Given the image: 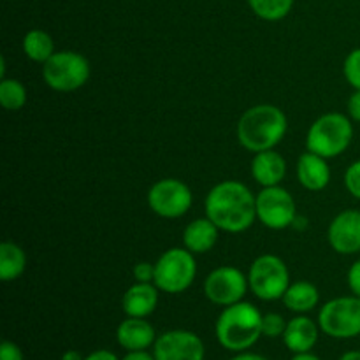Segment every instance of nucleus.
Listing matches in <instances>:
<instances>
[{"label": "nucleus", "instance_id": "26", "mask_svg": "<svg viewBox=\"0 0 360 360\" xmlns=\"http://www.w3.org/2000/svg\"><path fill=\"white\" fill-rule=\"evenodd\" d=\"M343 72L348 83H350L355 90H360V48L354 49V51L347 56L343 65Z\"/></svg>", "mask_w": 360, "mask_h": 360}, {"label": "nucleus", "instance_id": "15", "mask_svg": "<svg viewBox=\"0 0 360 360\" xmlns=\"http://www.w3.org/2000/svg\"><path fill=\"white\" fill-rule=\"evenodd\" d=\"M327 158L306 151L301 155L297 162V178L306 190L320 192L326 188L330 181V169L327 165Z\"/></svg>", "mask_w": 360, "mask_h": 360}, {"label": "nucleus", "instance_id": "12", "mask_svg": "<svg viewBox=\"0 0 360 360\" xmlns=\"http://www.w3.org/2000/svg\"><path fill=\"white\" fill-rule=\"evenodd\" d=\"M155 360H204L202 340L190 330H169L155 341Z\"/></svg>", "mask_w": 360, "mask_h": 360}, {"label": "nucleus", "instance_id": "32", "mask_svg": "<svg viewBox=\"0 0 360 360\" xmlns=\"http://www.w3.org/2000/svg\"><path fill=\"white\" fill-rule=\"evenodd\" d=\"M84 360H120L111 350H95L88 354Z\"/></svg>", "mask_w": 360, "mask_h": 360}, {"label": "nucleus", "instance_id": "36", "mask_svg": "<svg viewBox=\"0 0 360 360\" xmlns=\"http://www.w3.org/2000/svg\"><path fill=\"white\" fill-rule=\"evenodd\" d=\"M290 360H320V359L316 357V355H313V354H309V352H306V354H295Z\"/></svg>", "mask_w": 360, "mask_h": 360}, {"label": "nucleus", "instance_id": "9", "mask_svg": "<svg viewBox=\"0 0 360 360\" xmlns=\"http://www.w3.org/2000/svg\"><path fill=\"white\" fill-rule=\"evenodd\" d=\"M297 211L295 200L281 186H266L257 195V218L273 231L292 227Z\"/></svg>", "mask_w": 360, "mask_h": 360}, {"label": "nucleus", "instance_id": "16", "mask_svg": "<svg viewBox=\"0 0 360 360\" xmlns=\"http://www.w3.org/2000/svg\"><path fill=\"white\" fill-rule=\"evenodd\" d=\"M158 304V287L155 283H139L129 288L123 295V311L129 316L146 319L155 311Z\"/></svg>", "mask_w": 360, "mask_h": 360}, {"label": "nucleus", "instance_id": "22", "mask_svg": "<svg viewBox=\"0 0 360 360\" xmlns=\"http://www.w3.org/2000/svg\"><path fill=\"white\" fill-rule=\"evenodd\" d=\"M23 51L30 60L46 63L55 55V42L44 30H30L23 37Z\"/></svg>", "mask_w": 360, "mask_h": 360}, {"label": "nucleus", "instance_id": "35", "mask_svg": "<svg viewBox=\"0 0 360 360\" xmlns=\"http://www.w3.org/2000/svg\"><path fill=\"white\" fill-rule=\"evenodd\" d=\"M60 360H84V357L79 354V352L69 350V352H65V354L62 355V359H60Z\"/></svg>", "mask_w": 360, "mask_h": 360}, {"label": "nucleus", "instance_id": "25", "mask_svg": "<svg viewBox=\"0 0 360 360\" xmlns=\"http://www.w3.org/2000/svg\"><path fill=\"white\" fill-rule=\"evenodd\" d=\"M287 323L285 319L278 313H267L262 316V336L267 338H280L285 334L287 329Z\"/></svg>", "mask_w": 360, "mask_h": 360}, {"label": "nucleus", "instance_id": "10", "mask_svg": "<svg viewBox=\"0 0 360 360\" xmlns=\"http://www.w3.org/2000/svg\"><path fill=\"white\" fill-rule=\"evenodd\" d=\"M192 192L183 181L174 178L160 179L148 192L151 211L162 218H179L192 207Z\"/></svg>", "mask_w": 360, "mask_h": 360}, {"label": "nucleus", "instance_id": "5", "mask_svg": "<svg viewBox=\"0 0 360 360\" xmlns=\"http://www.w3.org/2000/svg\"><path fill=\"white\" fill-rule=\"evenodd\" d=\"M197 264L190 250L171 248L162 253L155 264V280L158 290L167 294H181L193 283Z\"/></svg>", "mask_w": 360, "mask_h": 360}, {"label": "nucleus", "instance_id": "3", "mask_svg": "<svg viewBox=\"0 0 360 360\" xmlns=\"http://www.w3.org/2000/svg\"><path fill=\"white\" fill-rule=\"evenodd\" d=\"M262 313L250 302L225 306L217 320V340L225 350L245 352L262 336Z\"/></svg>", "mask_w": 360, "mask_h": 360}, {"label": "nucleus", "instance_id": "18", "mask_svg": "<svg viewBox=\"0 0 360 360\" xmlns=\"http://www.w3.org/2000/svg\"><path fill=\"white\" fill-rule=\"evenodd\" d=\"M252 174L257 183L266 186H278L287 174V162L273 150L260 151L252 162Z\"/></svg>", "mask_w": 360, "mask_h": 360}, {"label": "nucleus", "instance_id": "23", "mask_svg": "<svg viewBox=\"0 0 360 360\" xmlns=\"http://www.w3.org/2000/svg\"><path fill=\"white\" fill-rule=\"evenodd\" d=\"M250 7L266 21H280L292 11L294 0H248Z\"/></svg>", "mask_w": 360, "mask_h": 360}, {"label": "nucleus", "instance_id": "21", "mask_svg": "<svg viewBox=\"0 0 360 360\" xmlns=\"http://www.w3.org/2000/svg\"><path fill=\"white\" fill-rule=\"evenodd\" d=\"M25 267H27V255L23 250L14 243H2L0 245V280H18L25 273Z\"/></svg>", "mask_w": 360, "mask_h": 360}, {"label": "nucleus", "instance_id": "19", "mask_svg": "<svg viewBox=\"0 0 360 360\" xmlns=\"http://www.w3.org/2000/svg\"><path fill=\"white\" fill-rule=\"evenodd\" d=\"M218 231L220 229L210 220V218H197L190 221L183 234V243L185 248L192 253H207L214 246L218 239Z\"/></svg>", "mask_w": 360, "mask_h": 360}, {"label": "nucleus", "instance_id": "27", "mask_svg": "<svg viewBox=\"0 0 360 360\" xmlns=\"http://www.w3.org/2000/svg\"><path fill=\"white\" fill-rule=\"evenodd\" d=\"M345 185H347V190L355 199H360V160L354 162L347 169V172H345Z\"/></svg>", "mask_w": 360, "mask_h": 360}, {"label": "nucleus", "instance_id": "11", "mask_svg": "<svg viewBox=\"0 0 360 360\" xmlns=\"http://www.w3.org/2000/svg\"><path fill=\"white\" fill-rule=\"evenodd\" d=\"M248 287V276H245L238 267L225 266L207 274L204 281V294L213 304L232 306L243 301Z\"/></svg>", "mask_w": 360, "mask_h": 360}, {"label": "nucleus", "instance_id": "4", "mask_svg": "<svg viewBox=\"0 0 360 360\" xmlns=\"http://www.w3.org/2000/svg\"><path fill=\"white\" fill-rule=\"evenodd\" d=\"M354 137V127L348 116L341 112H327L309 127L306 146L308 151L323 158H333L347 151Z\"/></svg>", "mask_w": 360, "mask_h": 360}, {"label": "nucleus", "instance_id": "31", "mask_svg": "<svg viewBox=\"0 0 360 360\" xmlns=\"http://www.w3.org/2000/svg\"><path fill=\"white\" fill-rule=\"evenodd\" d=\"M348 115L352 120L360 123V90H355V94L348 101Z\"/></svg>", "mask_w": 360, "mask_h": 360}, {"label": "nucleus", "instance_id": "37", "mask_svg": "<svg viewBox=\"0 0 360 360\" xmlns=\"http://www.w3.org/2000/svg\"><path fill=\"white\" fill-rule=\"evenodd\" d=\"M306 225H308L306 218L295 217V220H294V224H292V227H295V229H299V231H302V229H306Z\"/></svg>", "mask_w": 360, "mask_h": 360}, {"label": "nucleus", "instance_id": "20", "mask_svg": "<svg viewBox=\"0 0 360 360\" xmlns=\"http://www.w3.org/2000/svg\"><path fill=\"white\" fill-rule=\"evenodd\" d=\"M319 288L309 281H297L290 285L283 295V304L294 313H308L319 304Z\"/></svg>", "mask_w": 360, "mask_h": 360}, {"label": "nucleus", "instance_id": "2", "mask_svg": "<svg viewBox=\"0 0 360 360\" xmlns=\"http://www.w3.org/2000/svg\"><path fill=\"white\" fill-rule=\"evenodd\" d=\"M287 116L280 108L260 104L250 108L238 123V139L248 151L273 150L287 134Z\"/></svg>", "mask_w": 360, "mask_h": 360}, {"label": "nucleus", "instance_id": "17", "mask_svg": "<svg viewBox=\"0 0 360 360\" xmlns=\"http://www.w3.org/2000/svg\"><path fill=\"white\" fill-rule=\"evenodd\" d=\"M285 347L292 354H306L311 352L319 341V327L308 316H295L287 323V329L283 334Z\"/></svg>", "mask_w": 360, "mask_h": 360}, {"label": "nucleus", "instance_id": "13", "mask_svg": "<svg viewBox=\"0 0 360 360\" xmlns=\"http://www.w3.org/2000/svg\"><path fill=\"white\" fill-rule=\"evenodd\" d=\"M329 243L341 255L360 252V211H343L330 221Z\"/></svg>", "mask_w": 360, "mask_h": 360}, {"label": "nucleus", "instance_id": "24", "mask_svg": "<svg viewBox=\"0 0 360 360\" xmlns=\"http://www.w3.org/2000/svg\"><path fill=\"white\" fill-rule=\"evenodd\" d=\"M0 104L7 111H18L27 104V90L18 79L4 77L0 83Z\"/></svg>", "mask_w": 360, "mask_h": 360}, {"label": "nucleus", "instance_id": "1", "mask_svg": "<svg viewBox=\"0 0 360 360\" xmlns=\"http://www.w3.org/2000/svg\"><path fill=\"white\" fill-rule=\"evenodd\" d=\"M206 217L220 231L238 234L253 225L257 218V197L239 181L218 183L206 197Z\"/></svg>", "mask_w": 360, "mask_h": 360}, {"label": "nucleus", "instance_id": "30", "mask_svg": "<svg viewBox=\"0 0 360 360\" xmlns=\"http://www.w3.org/2000/svg\"><path fill=\"white\" fill-rule=\"evenodd\" d=\"M348 285H350L354 295L360 297V260H357L348 271Z\"/></svg>", "mask_w": 360, "mask_h": 360}, {"label": "nucleus", "instance_id": "29", "mask_svg": "<svg viewBox=\"0 0 360 360\" xmlns=\"http://www.w3.org/2000/svg\"><path fill=\"white\" fill-rule=\"evenodd\" d=\"M0 360H25L23 352L13 341H4L0 347Z\"/></svg>", "mask_w": 360, "mask_h": 360}, {"label": "nucleus", "instance_id": "33", "mask_svg": "<svg viewBox=\"0 0 360 360\" xmlns=\"http://www.w3.org/2000/svg\"><path fill=\"white\" fill-rule=\"evenodd\" d=\"M122 360H155L153 355L146 354V350L143 352H129Z\"/></svg>", "mask_w": 360, "mask_h": 360}, {"label": "nucleus", "instance_id": "14", "mask_svg": "<svg viewBox=\"0 0 360 360\" xmlns=\"http://www.w3.org/2000/svg\"><path fill=\"white\" fill-rule=\"evenodd\" d=\"M116 340H118L120 347L125 348L127 352H143L155 345L157 338H155V329L150 322H146L144 319L129 316L118 326Z\"/></svg>", "mask_w": 360, "mask_h": 360}, {"label": "nucleus", "instance_id": "28", "mask_svg": "<svg viewBox=\"0 0 360 360\" xmlns=\"http://www.w3.org/2000/svg\"><path fill=\"white\" fill-rule=\"evenodd\" d=\"M134 278L139 283H153L155 280V266L150 262H139L134 267Z\"/></svg>", "mask_w": 360, "mask_h": 360}, {"label": "nucleus", "instance_id": "8", "mask_svg": "<svg viewBox=\"0 0 360 360\" xmlns=\"http://www.w3.org/2000/svg\"><path fill=\"white\" fill-rule=\"evenodd\" d=\"M319 327L330 338L350 340L360 334V297H338L319 313Z\"/></svg>", "mask_w": 360, "mask_h": 360}, {"label": "nucleus", "instance_id": "34", "mask_svg": "<svg viewBox=\"0 0 360 360\" xmlns=\"http://www.w3.org/2000/svg\"><path fill=\"white\" fill-rule=\"evenodd\" d=\"M231 360H267L262 355H257V354H239L236 357H232Z\"/></svg>", "mask_w": 360, "mask_h": 360}, {"label": "nucleus", "instance_id": "38", "mask_svg": "<svg viewBox=\"0 0 360 360\" xmlns=\"http://www.w3.org/2000/svg\"><path fill=\"white\" fill-rule=\"evenodd\" d=\"M340 360H360V352H357V350L347 352L345 355H341Z\"/></svg>", "mask_w": 360, "mask_h": 360}, {"label": "nucleus", "instance_id": "6", "mask_svg": "<svg viewBox=\"0 0 360 360\" xmlns=\"http://www.w3.org/2000/svg\"><path fill=\"white\" fill-rule=\"evenodd\" d=\"M42 77L56 91L79 90L90 77V63L76 51H56L42 63Z\"/></svg>", "mask_w": 360, "mask_h": 360}, {"label": "nucleus", "instance_id": "7", "mask_svg": "<svg viewBox=\"0 0 360 360\" xmlns=\"http://www.w3.org/2000/svg\"><path fill=\"white\" fill-rule=\"evenodd\" d=\"M248 283L253 294L262 301L283 299L290 287V274L283 260L276 255H260L250 267Z\"/></svg>", "mask_w": 360, "mask_h": 360}]
</instances>
